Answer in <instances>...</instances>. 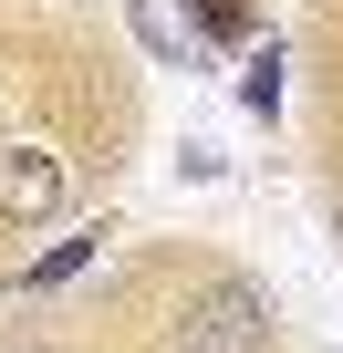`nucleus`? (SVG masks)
Returning a JSON list of instances; mask_svg holds the SVG:
<instances>
[{
    "instance_id": "f257e3e1",
    "label": "nucleus",
    "mask_w": 343,
    "mask_h": 353,
    "mask_svg": "<svg viewBox=\"0 0 343 353\" xmlns=\"http://www.w3.org/2000/svg\"><path fill=\"white\" fill-rule=\"evenodd\" d=\"M166 353H271V291L219 270L188 291V312L166 322Z\"/></svg>"
},
{
    "instance_id": "f03ea898",
    "label": "nucleus",
    "mask_w": 343,
    "mask_h": 353,
    "mask_svg": "<svg viewBox=\"0 0 343 353\" xmlns=\"http://www.w3.org/2000/svg\"><path fill=\"white\" fill-rule=\"evenodd\" d=\"M63 188H73V176H63V156L42 135H0V219H11V229H42L63 208Z\"/></svg>"
},
{
    "instance_id": "7ed1b4c3",
    "label": "nucleus",
    "mask_w": 343,
    "mask_h": 353,
    "mask_svg": "<svg viewBox=\"0 0 343 353\" xmlns=\"http://www.w3.org/2000/svg\"><path fill=\"white\" fill-rule=\"evenodd\" d=\"M84 260H94V239H63V250H52V260H32V291H52V281H73V270H84Z\"/></svg>"
},
{
    "instance_id": "20e7f679",
    "label": "nucleus",
    "mask_w": 343,
    "mask_h": 353,
    "mask_svg": "<svg viewBox=\"0 0 343 353\" xmlns=\"http://www.w3.org/2000/svg\"><path fill=\"white\" fill-rule=\"evenodd\" d=\"M250 104H260V114L281 104V52H260V63H250Z\"/></svg>"
},
{
    "instance_id": "39448f33",
    "label": "nucleus",
    "mask_w": 343,
    "mask_h": 353,
    "mask_svg": "<svg viewBox=\"0 0 343 353\" xmlns=\"http://www.w3.org/2000/svg\"><path fill=\"white\" fill-rule=\"evenodd\" d=\"M198 21H208L219 42H239V32H250V21H239V0H198Z\"/></svg>"
},
{
    "instance_id": "423d86ee",
    "label": "nucleus",
    "mask_w": 343,
    "mask_h": 353,
    "mask_svg": "<svg viewBox=\"0 0 343 353\" xmlns=\"http://www.w3.org/2000/svg\"><path fill=\"white\" fill-rule=\"evenodd\" d=\"M0 353H52V343H0Z\"/></svg>"
}]
</instances>
